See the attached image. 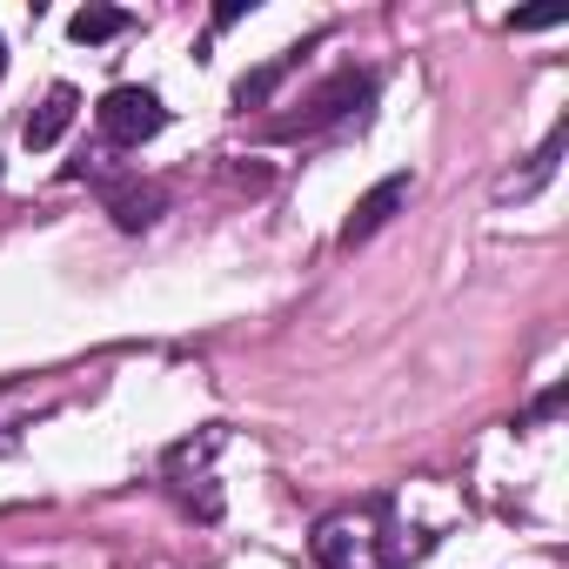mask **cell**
<instances>
[{"label":"cell","mask_w":569,"mask_h":569,"mask_svg":"<svg viewBox=\"0 0 569 569\" xmlns=\"http://www.w3.org/2000/svg\"><path fill=\"white\" fill-rule=\"evenodd\" d=\"M94 121H101V134H108V141L141 148L148 134H161L168 108H161V94H154V88H108V94H101V108H94Z\"/></svg>","instance_id":"obj_1"},{"label":"cell","mask_w":569,"mask_h":569,"mask_svg":"<svg viewBox=\"0 0 569 569\" xmlns=\"http://www.w3.org/2000/svg\"><path fill=\"white\" fill-rule=\"evenodd\" d=\"M402 201H409V174H389L382 188H369V194L356 201V214L342 221V241H349V248H356V241H369V234H376V228H382Z\"/></svg>","instance_id":"obj_2"},{"label":"cell","mask_w":569,"mask_h":569,"mask_svg":"<svg viewBox=\"0 0 569 569\" xmlns=\"http://www.w3.org/2000/svg\"><path fill=\"white\" fill-rule=\"evenodd\" d=\"M74 108H81V94H74V88H48V101L28 114V148H54V141L68 134Z\"/></svg>","instance_id":"obj_3"},{"label":"cell","mask_w":569,"mask_h":569,"mask_svg":"<svg viewBox=\"0 0 569 569\" xmlns=\"http://www.w3.org/2000/svg\"><path fill=\"white\" fill-rule=\"evenodd\" d=\"M369 88H376L369 74H336V88H322V94L309 101V114H302V128H322V121H336V114H342L349 101H369Z\"/></svg>","instance_id":"obj_4"},{"label":"cell","mask_w":569,"mask_h":569,"mask_svg":"<svg viewBox=\"0 0 569 569\" xmlns=\"http://www.w3.org/2000/svg\"><path fill=\"white\" fill-rule=\"evenodd\" d=\"M121 28H128V14H121V8H81V14L68 21V34H74V41H114Z\"/></svg>","instance_id":"obj_5"},{"label":"cell","mask_w":569,"mask_h":569,"mask_svg":"<svg viewBox=\"0 0 569 569\" xmlns=\"http://www.w3.org/2000/svg\"><path fill=\"white\" fill-rule=\"evenodd\" d=\"M154 208H161V194H121V201H114L121 228H148V221H154Z\"/></svg>","instance_id":"obj_6"},{"label":"cell","mask_w":569,"mask_h":569,"mask_svg":"<svg viewBox=\"0 0 569 569\" xmlns=\"http://www.w3.org/2000/svg\"><path fill=\"white\" fill-rule=\"evenodd\" d=\"M274 81H281V68H261V74H248V81L234 88V101H241V108H254V101H261V94H268Z\"/></svg>","instance_id":"obj_7"},{"label":"cell","mask_w":569,"mask_h":569,"mask_svg":"<svg viewBox=\"0 0 569 569\" xmlns=\"http://www.w3.org/2000/svg\"><path fill=\"white\" fill-rule=\"evenodd\" d=\"M0 74H8V41H0Z\"/></svg>","instance_id":"obj_8"}]
</instances>
